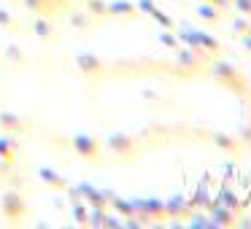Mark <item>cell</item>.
Returning a JSON list of instances; mask_svg holds the SVG:
<instances>
[{"instance_id":"obj_1","label":"cell","mask_w":251,"mask_h":229,"mask_svg":"<svg viewBox=\"0 0 251 229\" xmlns=\"http://www.w3.org/2000/svg\"><path fill=\"white\" fill-rule=\"evenodd\" d=\"M211 213H213V218H211L213 227H232V224H235V210H229V207L213 205Z\"/></svg>"},{"instance_id":"obj_2","label":"cell","mask_w":251,"mask_h":229,"mask_svg":"<svg viewBox=\"0 0 251 229\" xmlns=\"http://www.w3.org/2000/svg\"><path fill=\"white\" fill-rule=\"evenodd\" d=\"M213 73H216V76L222 78V81H229V84H238V87H243L232 65H224V62H222V65H213Z\"/></svg>"},{"instance_id":"obj_3","label":"cell","mask_w":251,"mask_h":229,"mask_svg":"<svg viewBox=\"0 0 251 229\" xmlns=\"http://www.w3.org/2000/svg\"><path fill=\"white\" fill-rule=\"evenodd\" d=\"M222 205L229 207V210H238V197H235L229 189H222Z\"/></svg>"},{"instance_id":"obj_4","label":"cell","mask_w":251,"mask_h":229,"mask_svg":"<svg viewBox=\"0 0 251 229\" xmlns=\"http://www.w3.org/2000/svg\"><path fill=\"white\" fill-rule=\"evenodd\" d=\"M235 8H238L240 14H246V17H251V0H232Z\"/></svg>"},{"instance_id":"obj_5","label":"cell","mask_w":251,"mask_h":229,"mask_svg":"<svg viewBox=\"0 0 251 229\" xmlns=\"http://www.w3.org/2000/svg\"><path fill=\"white\" fill-rule=\"evenodd\" d=\"M232 30H238L240 35H243V33H249V30H251L249 19H235V22H232Z\"/></svg>"},{"instance_id":"obj_6","label":"cell","mask_w":251,"mask_h":229,"mask_svg":"<svg viewBox=\"0 0 251 229\" xmlns=\"http://www.w3.org/2000/svg\"><path fill=\"white\" fill-rule=\"evenodd\" d=\"M202 17H208V19H219V14L213 11V8H202Z\"/></svg>"},{"instance_id":"obj_7","label":"cell","mask_w":251,"mask_h":229,"mask_svg":"<svg viewBox=\"0 0 251 229\" xmlns=\"http://www.w3.org/2000/svg\"><path fill=\"white\" fill-rule=\"evenodd\" d=\"M243 46L251 51V30H249V33H243Z\"/></svg>"},{"instance_id":"obj_8","label":"cell","mask_w":251,"mask_h":229,"mask_svg":"<svg viewBox=\"0 0 251 229\" xmlns=\"http://www.w3.org/2000/svg\"><path fill=\"white\" fill-rule=\"evenodd\" d=\"M216 140H219V146H227V148L232 146V140H229V137H224V135H219Z\"/></svg>"},{"instance_id":"obj_9","label":"cell","mask_w":251,"mask_h":229,"mask_svg":"<svg viewBox=\"0 0 251 229\" xmlns=\"http://www.w3.org/2000/svg\"><path fill=\"white\" fill-rule=\"evenodd\" d=\"M243 140H246V143H251V124L243 130Z\"/></svg>"}]
</instances>
